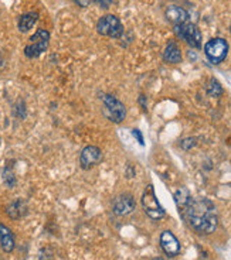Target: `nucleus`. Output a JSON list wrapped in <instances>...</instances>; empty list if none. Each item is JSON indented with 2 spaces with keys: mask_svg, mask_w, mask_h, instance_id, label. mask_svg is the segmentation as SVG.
<instances>
[{
  "mask_svg": "<svg viewBox=\"0 0 231 260\" xmlns=\"http://www.w3.org/2000/svg\"><path fill=\"white\" fill-rule=\"evenodd\" d=\"M183 214L190 223V226L198 234L210 235L217 229V209L216 205L207 198L192 200L186 207Z\"/></svg>",
  "mask_w": 231,
  "mask_h": 260,
  "instance_id": "obj_1",
  "label": "nucleus"
},
{
  "mask_svg": "<svg viewBox=\"0 0 231 260\" xmlns=\"http://www.w3.org/2000/svg\"><path fill=\"white\" fill-rule=\"evenodd\" d=\"M50 44V32L40 28L30 37V43L24 48V55L27 58H37L43 52L47 51Z\"/></svg>",
  "mask_w": 231,
  "mask_h": 260,
  "instance_id": "obj_2",
  "label": "nucleus"
},
{
  "mask_svg": "<svg viewBox=\"0 0 231 260\" xmlns=\"http://www.w3.org/2000/svg\"><path fill=\"white\" fill-rule=\"evenodd\" d=\"M97 31L104 37H111V39H121L124 34V26L121 20L113 16V14H105L98 20L97 23Z\"/></svg>",
  "mask_w": 231,
  "mask_h": 260,
  "instance_id": "obj_3",
  "label": "nucleus"
},
{
  "mask_svg": "<svg viewBox=\"0 0 231 260\" xmlns=\"http://www.w3.org/2000/svg\"><path fill=\"white\" fill-rule=\"evenodd\" d=\"M228 43L221 37H214V39L209 40L205 46V54L207 59L212 64H220L223 62L228 54Z\"/></svg>",
  "mask_w": 231,
  "mask_h": 260,
  "instance_id": "obj_4",
  "label": "nucleus"
},
{
  "mask_svg": "<svg viewBox=\"0 0 231 260\" xmlns=\"http://www.w3.org/2000/svg\"><path fill=\"white\" fill-rule=\"evenodd\" d=\"M142 207L145 209L146 215L151 218V219H162L166 215L165 209L162 208V205L159 204L156 194H155V189L153 185H148L142 194Z\"/></svg>",
  "mask_w": 231,
  "mask_h": 260,
  "instance_id": "obj_5",
  "label": "nucleus"
},
{
  "mask_svg": "<svg viewBox=\"0 0 231 260\" xmlns=\"http://www.w3.org/2000/svg\"><path fill=\"white\" fill-rule=\"evenodd\" d=\"M104 101V109H105L106 117L113 123H122L126 117L125 105L112 95H105L102 98Z\"/></svg>",
  "mask_w": 231,
  "mask_h": 260,
  "instance_id": "obj_6",
  "label": "nucleus"
},
{
  "mask_svg": "<svg viewBox=\"0 0 231 260\" xmlns=\"http://www.w3.org/2000/svg\"><path fill=\"white\" fill-rule=\"evenodd\" d=\"M175 31L180 39H183L193 48H200L201 47V32L198 30V27L193 23H183L175 26Z\"/></svg>",
  "mask_w": 231,
  "mask_h": 260,
  "instance_id": "obj_7",
  "label": "nucleus"
},
{
  "mask_svg": "<svg viewBox=\"0 0 231 260\" xmlns=\"http://www.w3.org/2000/svg\"><path fill=\"white\" fill-rule=\"evenodd\" d=\"M102 161V151L95 146H86L85 149L81 151L79 162L84 170H90L95 167L97 164Z\"/></svg>",
  "mask_w": 231,
  "mask_h": 260,
  "instance_id": "obj_8",
  "label": "nucleus"
},
{
  "mask_svg": "<svg viewBox=\"0 0 231 260\" xmlns=\"http://www.w3.org/2000/svg\"><path fill=\"white\" fill-rule=\"evenodd\" d=\"M135 207H136V202H135V198H133L132 195L122 194L119 195L118 198H115L112 209L115 215L125 216V215L131 214L133 209H135Z\"/></svg>",
  "mask_w": 231,
  "mask_h": 260,
  "instance_id": "obj_9",
  "label": "nucleus"
},
{
  "mask_svg": "<svg viewBox=\"0 0 231 260\" xmlns=\"http://www.w3.org/2000/svg\"><path fill=\"white\" fill-rule=\"evenodd\" d=\"M159 241H160V247L163 249V252L169 257L178 256L179 252H180V243H179L178 238L170 231H163Z\"/></svg>",
  "mask_w": 231,
  "mask_h": 260,
  "instance_id": "obj_10",
  "label": "nucleus"
},
{
  "mask_svg": "<svg viewBox=\"0 0 231 260\" xmlns=\"http://www.w3.org/2000/svg\"><path fill=\"white\" fill-rule=\"evenodd\" d=\"M165 16H166V19L169 20L170 23H173L175 26L187 23V20H189V13L186 12L185 9H182V7H179V6L167 7Z\"/></svg>",
  "mask_w": 231,
  "mask_h": 260,
  "instance_id": "obj_11",
  "label": "nucleus"
},
{
  "mask_svg": "<svg viewBox=\"0 0 231 260\" xmlns=\"http://www.w3.org/2000/svg\"><path fill=\"white\" fill-rule=\"evenodd\" d=\"M0 247L3 249V252L10 253L14 249V236L13 232L10 231V228L6 225L0 223Z\"/></svg>",
  "mask_w": 231,
  "mask_h": 260,
  "instance_id": "obj_12",
  "label": "nucleus"
},
{
  "mask_svg": "<svg viewBox=\"0 0 231 260\" xmlns=\"http://www.w3.org/2000/svg\"><path fill=\"white\" fill-rule=\"evenodd\" d=\"M163 59L169 64H179L182 62V51L176 43H169L163 51Z\"/></svg>",
  "mask_w": 231,
  "mask_h": 260,
  "instance_id": "obj_13",
  "label": "nucleus"
},
{
  "mask_svg": "<svg viewBox=\"0 0 231 260\" xmlns=\"http://www.w3.org/2000/svg\"><path fill=\"white\" fill-rule=\"evenodd\" d=\"M39 20V13L37 12H28L20 16L19 21H17V27L21 32H27L30 28H33L34 24Z\"/></svg>",
  "mask_w": 231,
  "mask_h": 260,
  "instance_id": "obj_14",
  "label": "nucleus"
},
{
  "mask_svg": "<svg viewBox=\"0 0 231 260\" xmlns=\"http://www.w3.org/2000/svg\"><path fill=\"white\" fill-rule=\"evenodd\" d=\"M6 212L12 219H20V218H23L27 214L26 204H24V201H21V200H17V201L12 202L7 207Z\"/></svg>",
  "mask_w": 231,
  "mask_h": 260,
  "instance_id": "obj_15",
  "label": "nucleus"
},
{
  "mask_svg": "<svg viewBox=\"0 0 231 260\" xmlns=\"http://www.w3.org/2000/svg\"><path fill=\"white\" fill-rule=\"evenodd\" d=\"M175 201H176V205L180 208V212H185L186 207L189 205V202L192 201L189 189L185 188V187L179 188L178 191L175 192Z\"/></svg>",
  "mask_w": 231,
  "mask_h": 260,
  "instance_id": "obj_16",
  "label": "nucleus"
},
{
  "mask_svg": "<svg viewBox=\"0 0 231 260\" xmlns=\"http://www.w3.org/2000/svg\"><path fill=\"white\" fill-rule=\"evenodd\" d=\"M206 91L207 93L213 98H220L221 96V93H223V88H221V85L218 82L217 79L212 78L209 81V84L206 86Z\"/></svg>",
  "mask_w": 231,
  "mask_h": 260,
  "instance_id": "obj_17",
  "label": "nucleus"
},
{
  "mask_svg": "<svg viewBox=\"0 0 231 260\" xmlns=\"http://www.w3.org/2000/svg\"><path fill=\"white\" fill-rule=\"evenodd\" d=\"M2 178H3V182L6 184L9 188H13L14 185H16V176H14L12 167H6V169L3 170Z\"/></svg>",
  "mask_w": 231,
  "mask_h": 260,
  "instance_id": "obj_18",
  "label": "nucleus"
},
{
  "mask_svg": "<svg viewBox=\"0 0 231 260\" xmlns=\"http://www.w3.org/2000/svg\"><path fill=\"white\" fill-rule=\"evenodd\" d=\"M194 144H196V140H194V139H186V140L182 142V147L185 150H189L190 147H193Z\"/></svg>",
  "mask_w": 231,
  "mask_h": 260,
  "instance_id": "obj_19",
  "label": "nucleus"
},
{
  "mask_svg": "<svg viewBox=\"0 0 231 260\" xmlns=\"http://www.w3.org/2000/svg\"><path fill=\"white\" fill-rule=\"evenodd\" d=\"M132 136L135 137L136 140H138L139 144H142V146L145 144V142H143V136H142V133H140V130L133 129V130H132Z\"/></svg>",
  "mask_w": 231,
  "mask_h": 260,
  "instance_id": "obj_20",
  "label": "nucleus"
},
{
  "mask_svg": "<svg viewBox=\"0 0 231 260\" xmlns=\"http://www.w3.org/2000/svg\"><path fill=\"white\" fill-rule=\"evenodd\" d=\"M97 3H98L99 6L102 7V9H109L111 5H112L113 0H95Z\"/></svg>",
  "mask_w": 231,
  "mask_h": 260,
  "instance_id": "obj_21",
  "label": "nucleus"
},
{
  "mask_svg": "<svg viewBox=\"0 0 231 260\" xmlns=\"http://www.w3.org/2000/svg\"><path fill=\"white\" fill-rule=\"evenodd\" d=\"M78 6L81 7H86L90 6V3H91V0H74Z\"/></svg>",
  "mask_w": 231,
  "mask_h": 260,
  "instance_id": "obj_22",
  "label": "nucleus"
},
{
  "mask_svg": "<svg viewBox=\"0 0 231 260\" xmlns=\"http://www.w3.org/2000/svg\"><path fill=\"white\" fill-rule=\"evenodd\" d=\"M155 260H163V259H160V257H158V259H155Z\"/></svg>",
  "mask_w": 231,
  "mask_h": 260,
  "instance_id": "obj_23",
  "label": "nucleus"
},
{
  "mask_svg": "<svg viewBox=\"0 0 231 260\" xmlns=\"http://www.w3.org/2000/svg\"><path fill=\"white\" fill-rule=\"evenodd\" d=\"M230 31H231V26H230Z\"/></svg>",
  "mask_w": 231,
  "mask_h": 260,
  "instance_id": "obj_24",
  "label": "nucleus"
}]
</instances>
